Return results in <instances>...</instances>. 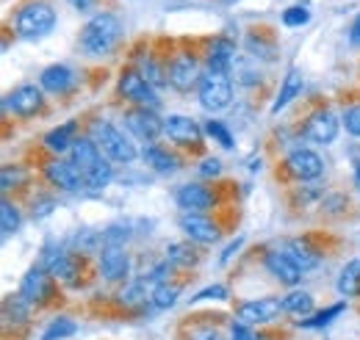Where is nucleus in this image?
Instances as JSON below:
<instances>
[{
	"instance_id": "obj_1",
	"label": "nucleus",
	"mask_w": 360,
	"mask_h": 340,
	"mask_svg": "<svg viewBox=\"0 0 360 340\" xmlns=\"http://www.w3.org/2000/svg\"><path fill=\"white\" fill-rule=\"evenodd\" d=\"M120 37H122L120 17H114L108 11H100L81 28V50L86 55H105L117 47Z\"/></svg>"
},
{
	"instance_id": "obj_2",
	"label": "nucleus",
	"mask_w": 360,
	"mask_h": 340,
	"mask_svg": "<svg viewBox=\"0 0 360 340\" xmlns=\"http://www.w3.org/2000/svg\"><path fill=\"white\" fill-rule=\"evenodd\" d=\"M14 28L22 39H42L56 28V11L45 0H31L17 11Z\"/></svg>"
},
{
	"instance_id": "obj_3",
	"label": "nucleus",
	"mask_w": 360,
	"mask_h": 340,
	"mask_svg": "<svg viewBox=\"0 0 360 340\" xmlns=\"http://www.w3.org/2000/svg\"><path fill=\"white\" fill-rule=\"evenodd\" d=\"M89 138L117 164H134L136 155H139L136 147L131 144V138H125L122 130L117 128V125H111V122H105V119H97L91 125Z\"/></svg>"
},
{
	"instance_id": "obj_4",
	"label": "nucleus",
	"mask_w": 360,
	"mask_h": 340,
	"mask_svg": "<svg viewBox=\"0 0 360 340\" xmlns=\"http://www.w3.org/2000/svg\"><path fill=\"white\" fill-rule=\"evenodd\" d=\"M197 91H200V105L205 111H211V114L225 111L233 103V86H230L227 75H222V72H205L200 78Z\"/></svg>"
},
{
	"instance_id": "obj_5",
	"label": "nucleus",
	"mask_w": 360,
	"mask_h": 340,
	"mask_svg": "<svg viewBox=\"0 0 360 340\" xmlns=\"http://www.w3.org/2000/svg\"><path fill=\"white\" fill-rule=\"evenodd\" d=\"M283 313V301L274 296H264V299H250L244 304H238L236 310V318L250 324V327H258V324H269L277 315Z\"/></svg>"
},
{
	"instance_id": "obj_6",
	"label": "nucleus",
	"mask_w": 360,
	"mask_h": 340,
	"mask_svg": "<svg viewBox=\"0 0 360 340\" xmlns=\"http://www.w3.org/2000/svg\"><path fill=\"white\" fill-rule=\"evenodd\" d=\"M120 91H122L125 100L136 103L139 108H150V111L158 108V94L153 91V86L147 84V81L141 78V72H136V70L122 72V78H120Z\"/></svg>"
},
{
	"instance_id": "obj_7",
	"label": "nucleus",
	"mask_w": 360,
	"mask_h": 340,
	"mask_svg": "<svg viewBox=\"0 0 360 340\" xmlns=\"http://www.w3.org/2000/svg\"><path fill=\"white\" fill-rule=\"evenodd\" d=\"M180 230L194 244H217L219 241V227L205 213H183L180 216Z\"/></svg>"
},
{
	"instance_id": "obj_8",
	"label": "nucleus",
	"mask_w": 360,
	"mask_h": 340,
	"mask_svg": "<svg viewBox=\"0 0 360 340\" xmlns=\"http://www.w3.org/2000/svg\"><path fill=\"white\" fill-rule=\"evenodd\" d=\"M125 128L131 130L136 138H141V141H155L164 133V122L150 108H134V111L125 114Z\"/></svg>"
},
{
	"instance_id": "obj_9",
	"label": "nucleus",
	"mask_w": 360,
	"mask_h": 340,
	"mask_svg": "<svg viewBox=\"0 0 360 340\" xmlns=\"http://www.w3.org/2000/svg\"><path fill=\"white\" fill-rule=\"evenodd\" d=\"M6 105H8V108L17 114V117H34V114H39V111H42L45 97H42V89H39V86L22 84V86H17V89L8 94Z\"/></svg>"
},
{
	"instance_id": "obj_10",
	"label": "nucleus",
	"mask_w": 360,
	"mask_h": 340,
	"mask_svg": "<svg viewBox=\"0 0 360 340\" xmlns=\"http://www.w3.org/2000/svg\"><path fill=\"white\" fill-rule=\"evenodd\" d=\"M100 274L108 282H122L131 274V257L122 247H103L100 249Z\"/></svg>"
},
{
	"instance_id": "obj_11",
	"label": "nucleus",
	"mask_w": 360,
	"mask_h": 340,
	"mask_svg": "<svg viewBox=\"0 0 360 340\" xmlns=\"http://www.w3.org/2000/svg\"><path fill=\"white\" fill-rule=\"evenodd\" d=\"M164 133L169 136V141H175L180 147H197V144L202 141L200 125H197L191 117H180V114L164 119Z\"/></svg>"
},
{
	"instance_id": "obj_12",
	"label": "nucleus",
	"mask_w": 360,
	"mask_h": 340,
	"mask_svg": "<svg viewBox=\"0 0 360 340\" xmlns=\"http://www.w3.org/2000/svg\"><path fill=\"white\" fill-rule=\"evenodd\" d=\"M200 70H197V61L194 55H186L180 53L172 58L169 64V84L175 86L178 91H191V86H200Z\"/></svg>"
},
{
	"instance_id": "obj_13",
	"label": "nucleus",
	"mask_w": 360,
	"mask_h": 340,
	"mask_svg": "<svg viewBox=\"0 0 360 340\" xmlns=\"http://www.w3.org/2000/svg\"><path fill=\"white\" fill-rule=\"evenodd\" d=\"M305 136L316 141V144H333L335 141V136H338V119H335V114L333 111H316L308 117V122H305Z\"/></svg>"
},
{
	"instance_id": "obj_14",
	"label": "nucleus",
	"mask_w": 360,
	"mask_h": 340,
	"mask_svg": "<svg viewBox=\"0 0 360 340\" xmlns=\"http://www.w3.org/2000/svg\"><path fill=\"white\" fill-rule=\"evenodd\" d=\"M285 166H288V171H291L297 180H316V177H321V171H324V161L316 155L314 150H294V152L285 158Z\"/></svg>"
},
{
	"instance_id": "obj_15",
	"label": "nucleus",
	"mask_w": 360,
	"mask_h": 340,
	"mask_svg": "<svg viewBox=\"0 0 360 340\" xmlns=\"http://www.w3.org/2000/svg\"><path fill=\"white\" fill-rule=\"evenodd\" d=\"M47 180L64 191H81L84 185V174L78 171V166L72 161H50L45 166Z\"/></svg>"
},
{
	"instance_id": "obj_16",
	"label": "nucleus",
	"mask_w": 360,
	"mask_h": 340,
	"mask_svg": "<svg viewBox=\"0 0 360 340\" xmlns=\"http://www.w3.org/2000/svg\"><path fill=\"white\" fill-rule=\"evenodd\" d=\"M175 200H178V205L186 213H202L214 205V194H211L205 185H200V183L180 185L178 194H175Z\"/></svg>"
},
{
	"instance_id": "obj_17",
	"label": "nucleus",
	"mask_w": 360,
	"mask_h": 340,
	"mask_svg": "<svg viewBox=\"0 0 360 340\" xmlns=\"http://www.w3.org/2000/svg\"><path fill=\"white\" fill-rule=\"evenodd\" d=\"M285 255L291 257V263L305 274V271H314L316 266L321 263V255L316 252L314 247L308 244V241H302V238H291V241H283V247H280Z\"/></svg>"
},
{
	"instance_id": "obj_18",
	"label": "nucleus",
	"mask_w": 360,
	"mask_h": 340,
	"mask_svg": "<svg viewBox=\"0 0 360 340\" xmlns=\"http://www.w3.org/2000/svg\"><path fill=\"white\" fill-rule=\"evenodd\" d=\"M47 294H50V282H47V271L42 266H34L28 268V274L22 277V285H20V296L31 304L37 301H45Z\"/></svg>"
},
{
	"instance_id": "obj_19",
	"label": "nucleus",
	"mask_w": 360,
	"mask_h": 340,
	"mask_svg": "<svg viewBox=\"0 0 360 340\" xmlns=\"http://www.w3.org/2000/svg\"><path fill=\"white\" fill-rule=\"evenodd\" d=\"M266 268H269L271 277L280 280L283 285H297L302 280V271L291 263V257L285 255L283 249H274V252L266 255Z\"/></svg>"
},
{
	"instance_id": "obj_20",
	"label": "nucleus",
	"mask_w": 360,
	"mask_h": 340,
	"mask_svg": "<svg viewBox=\"0 0 360 340\" xmlns=\"http://www.w3.org/2000/svg\"><path fill=\"white\" fill-rule=\"evenodd\" d=\"M45 271L56 280H64V282H72L78 277V257L70 255V252H47L45 255Z\"/></svg>"
},
{
	"instance_id": "obj_21",
	"label": "nucleus",
	"mask_w": 360,
	"mask_h": 340,
	"mask_svg": "<svg viewBox=\"0 0 360 340\" xmlns=\"http://www.w3.org/2000/svg\"><path fill=\"white\" fill-rule=\"evenodd\" d=\"M39 86L50 94H64L75 86V72L67 64H53L39 75Z\"/></svg>"
},
{
	"instance_id": "obj_22",
	"label": "nucleus",
	"mask_w": 360,
	"mask_h": 340,
	"mask_svg": "<svg viewBox=\"0 0 360 340\" xmlns=\"http://www.w3.org/2000/svg\"><path fill=\"white\" fill-rule=\"evenodd\" d=\"M105 158H103V150L91 141V138H78L75 144H72V164L78 166V171L86 177L97 164H103Z\"/></svg>"
},
{
	"instance_id": "obj_23",
	"label": "nucleus",
	"mask_w": 360,
	"mask_h": 340,
	"mask_svg": "<svg viewBox=\"0 0 360 340\" xmlns=\"http://www.w3.org/2000/svg\"><path fill=\"white\" fill-rule=\"evenodd\" d=\"M236 58H238L236 55V44L230 42V39H217V42L211 44V53H208V72L227 75L233 70Z\"/></svg>"
},
{
	"instance_id": "obj_24",
	"label": "nucleus",
	"mask_w": 360,
	"mask_h": 340,
	"mask_svg": "<svg viewBox=\"0 0 360 340\" xmlns=\"http://www.w3.org/2000/svg\"><path fill=\"white\" fill-rule=\"evenodd\" d=\"M141 158H144V164H147L150 169L161 171V174H172V171H178V158H175L169 150L158 147V144H147L144 152H141Z\"/></svg>"
},
{
	"instance_id": "obj_25",
	"label": "nucleus",
	"mask_w": 360,
	"mask_h": 340,
	"mask_svg": "<svg viewBox=\"0 0 360 340\" xmlns=\"http://www.w3.org/2000/svg\"><path fill=\"white\" fill-rule=\"evenodd\" d=\"M75 133H78V125L75 122H64L61 128H53L50 133L45 136V147L50 152H67V150H72V144L78 141L75 138Z\"/></svg>"
},
{
	"instance_id": "obj_26",
	"label": "nucleus",
	"mask_w": 360,
	"mask_h": 340,
	"mask_svg": "<svg viewBox=\"0 0 360 340\" xmlns=\"http://www.w3.org/2000/svg\"><path fill=\"white\" fill-rule=\"evenodd\" d=\"M300 91H302V75H300V70H291V72L285 75L283 86H280V94H277V100H274V105H271V114H280Z\"/></svg>"
},
{
	"instance_id": "obj_27",
	"label": "nucleus",
	"mask_w": 360,
	"mask_h": 340,
	"mask_svg": "<svg viewBox=\"0 0 360 340\" xmlns=\"http://www.w3.org/2000/svg\"><path fill=\"white\" fill-rule=\"evenodd\" d=\"M283 313L297 315V318H308L314 313V296L308 291H291L288 296H283Z\"/></svg>"
},
{
	"instance_id": "obj_28",
	"label": "nucleus",
	"mask_w": 360,
	"mask_h": 340,
	"mask_svg": "<svg viewBox=\"0 0 360 340\" xmlns=\"http://www.w3.org/2000/svg\"><path fill=\"white\" fill-rule=\"evenodd\" d=\"M338 294L341 296H358L360 294V260H349L338 274Z\"/></svg>"
},
{
	"instance_id": "obj_29",
	"label": "nucleus",
	"mask_w": 360,
	"mask_h": 340,
	"mask_svg": "<svg viewBox=\"0 0 360 340\" xmlns=\"http://www.w3.org/2000/svg\"><path fill=\"white\" fill-rule=\"evenodd\" d=\"M150 299H153V304H155L158 310H169V307H175V304H178L180 285H175V282H161V285H155V288H153Z\"/></svg>"
},
{
	"instance_id": "obj_30",
	"label": "nucleus",
	"mask_w": 360,
	"mask_h": 340,
	"mask_svg": "<svg viewBox=\"0 0 360 340\" xmlns=\"http://www.w3.org/2000/svg\"><path fill=\"white\" fill-rule=\"evenodd\" d=\"M111 180H114V166H111L108 161H103V164H97V166L84 177V185H86L89 191H103Z\"/></svg>"
},
{
	"instance_id": "obj_31",
	"label": "nucleus",
	"mask_w": 360,
	"mask_h": 340,
	"mask_svg": "<svg viewBox=\"0 0 360 340\" xmlns=\"http://www.w3.org/2000/svg\"><path fill=\"white\" fill-rule=\"evenodd\" d=\"M0 230H3V238H11L20 230V211L8 200L0 202Z\"/></svg>"
},
{
	"instance_id": "obj_32",
	"label": "nucleus",
	"mask_w": 360,
	"mask_h": 340,
	"mask_svg": "<svg viewBox=\"0 0 360 340\" xmlns=\"http://www.w3.org/2000/svg\"><path fill=\"white\" fill-rule=\"evenodd\" d=\"M167 260L172 263V266H183V268H188V266H194L200 255L191 249V244H169L167 247Z\"/></svg>"
},
{
	"instance_id": "obj_33",
	"label": "nucleus",
	"mask_w": 360,
	"mask_h": 340,
	"mask_svg": "<svg viewBox=\"0 0 360 340\" xmlns=\"http://www.w3.org/2000/svg\"><path fill=\"white\" fill-rule=\"evenodd\" d=\"M344 301L341 304H333L330 310H324V313H316V315H311V318H305V321H300V327H305V329H324L333 318H338L341 313H344Z\"/></svg>"
},
{
	"instance_id": "obj_34",
	"label": "nucleus",
	"mask_w": 360,
	"mask_h": 340,
	"mask_svg": "<svg viewBox=\"0 0 360 340\" xmlns=\"http://www.w3.org/2000/svg\"><path fill=\"white\" fill-rule=\"evenodd\" d=\"M75 332H78L75 321H70V318H56V321H50V327L45 329L42 340H64V338H72Z\"/></svg>"
},
{
	"instance_id": "obj_35",
	"label": "nucleus",
	"mask_w": 360,
	"mask_h": 340,
	"mask_svg": "<svg viewBox=\"0 0 360 340\" xmlns=\"http://www.w3.org/2000/svg\"><path fill=\"white\" fill-rule=\"evenodd\" d=\"M205 133L219 144V147H225L230 150L233 147V136H230V130L225 128V122H219V119H211V122H205Z\"/></svg>"
},
{
	"instance_id": "obj_36",
	"label": "nucleus",
	"mask_w": 360,
	"mask_h": 340,
	"mask_svg": "<svg viewBox=\"0 0 360 340\" xmlns=\"http://www.w3.org/2000/svg\"><path fill=\"white\" fill-rule=\"evenodd\" d=\"M25 171L20 169V166H3V174H0V185H3V191H11V188H17V185H22L25 183Z\"/></svg>"
},
{
	"instance_id": "obj_37",
	"label": "nucleus",
	"mask_w": 360,
	"mask_h": 340,
	"mask_svg": "<svg viewBox=\"0 0 360 340\" xmlns=\"http://www.w3.org/2000/svg\"><path fill=\"white\" fill-rule=\"evenodd\" d=\"M308 20H311V11H308L305 6H291V8L283 11V22H285L288 28H300V25H305Z\"/></svg>"
},
{
	"instance_id": "obj_38",
	"label": "nucleus",
	"mask_w": 360,
	"mask_h": 340,
	"mask_svg": "<svg viewBox=\"0 0 360 340\" xmlns=\"http://www.w3.org/2000/svg\"><path fill=\"white\" fill-rule=\"evenodd\" d=\"M141 78L147 81L150 86H161L164 84V75H161V70L155 67V61H150V58H144L141 61Z\"/></svg>"
},
{
	"instance_id": "obj_39",
	"label": "nucleus",
	"mask_w": 360,
	"mask_h": 340,
	"mask_svg": "<svg viewBox=\"0 0 360 340\" xmlns=\"http://www.w3.org/2000/svg\"><path fill=\"white\" fill-rule=\"evenodd\" d=\"M344 128H347L349 136L360 138V103L352 105V108H347V114H344Z\"/></svg>"
},
{
	"instance_id": "obj_40",
	"label": "nucleus",
	"mask_w": 360,
	"mask_h": 340,
	"mask_svg": "<svg viewBox=\"0 0 360 340\" xmlns=\"http://www.w3.org/2000/svg\"><path fill=\"white\" fill-rule=\"evenodd\" d=\"M202 299H217V301H222V299H227V288L225 285H211V288L200 291V294L194 296V301H202Z\"/></svg>"
},
{
	"instance_id": "obj_41",
	"label": "nucleus",
	"mask_w": 360,
	"mask_h": 340,
	"mask_svg": "<svg viewBox=\"0 0 360 340\" xmlns=\"http://www.w3.org/2000/svg\"><path fill=\"white\" fill-rule=\"evenodd\" d=\"M200 174H202V177H219V174H222V164H219L217 158H205L202 166H200Z\"/></svg>"
},
{
	"instance_id": "obj_42",
	"label": "nucleus",
	"mask_w": 360,
	"mask_h": 340,
	"mask_svg": "<svg viewBox=\"0 0 360 340\" xmlns=\"http://www.w3.org/2000/svg\"><path fill=\"white\" fill-rule=\"evenodd\" d=\"M247 47H250V53H264V58H271V53H274V50H271V44H266L261 37H258V39H255V37H250V39H247Z\"/></svg>"
},
{
	"instance_id": "obj_43",
	"label": "nucleus",
	"mask_w": 360,
	"mask_h": 340,
	"mask_svg": "<svg viewBox=\"0 0 360 340\" xmlns=\"http://www.w3.org/2000/svg\"><path fill=\"white\" fill-rule=\"evenodd\" d=\"M255 335L250 332V324H244V321H236L233 324V340H252Z\"/></svg>"
},
{
	"instance_id": "obj_44",
	"label": "nucleus",
	"mask_w": 360,
	"mask_h": 340,
	"mask_svg": "<svg viewBox=\"0 0 360 340\" xmlns=\"http://www.w3.org/2000/svg\"><path fill=\"white\" fill-rule=\"evenodd\" d=\"M53 205H56L53 200H42L39 205L34 202V216H37V218H45V216H50V211H53Z\"/></svg>"
},
{
	"instance_id": "obj_45",
	"label": "nucleus",
	"mask_w": 360,
	"mask_h": 340,
	"mask_svg": "<svg viewBox=\"0 0 360 340\" xmlns=\"http://www.w3.org/2000/svg\"><path fill=\"white\" fill-rule=\"evenodd\" d=\"M72 8H78V11H91L94 6H97V0H67Z\"/></svg>"
},
{
	"instance_id": "obj_46",
	"label": "nucleus",
	"mask_w": 360,
	"mask_h": 340,
	"mask_svg": "<svg viewBox=\"0 0 360 340\" xmlns=\"http://www.w3.org/2000/svg\"><path fill=\"white\" fill-rule=\"evenodd\" d=\"M349 42L360 44V14L355 17V22H352V28H349Z\"/></svg>"
},
{
	"instance_id": "obj_47",
	"label": "nucleus",
	"mask_w": 360,
	"mask_h": 340,
	"mask_svg": "<svg viewBox=\"0 0 360 340\" xmlns=\"http://www.w3.org/2000/svg\"><path fill=\"white\" fill-rule=\"evenodd\" d=\"M238 247H241V238H238V241H233V244H230V247H227V249H225V255H222V263H227V260H230V257H233V252H236V249H238Z\"/></svg>"
},
{
	"instance_id": "obj_48",
	"label": "nucleus",
	"mask_w": 360,
	"mask_h": 340,
	"mask_svg": "<svg viewBox=\"0 0 360 340\" xmlns=\"http://www.w3.org/2000/svg\"><path fill=\"white\" fill-rule=\"evenodd\" d=\"M197 340H222V338H219L217 332H211V329H208V332H197Z\"/></svg>"
},
{
	"instance_id": "obj_49",
	"label": "nucleus",
	"mask_w": 360,
	"mask_h": 340,
	"mask_svg": "<svg viewBox=\"0 0 360 340\" xmlns=\"http://www.w3.org/2000/svg\"><path fill=\"white\" fill-rule=\"evenodd\" d=\"M252 340H266V338H252Z\"/></svg>"
},
{
	"instance_id": "obj_50",
	"label": "nucleus",
	"mask_w": 360,
	"mask_h": 340,
	"mask_svg": "<svg viewBox=\"0 0 360 340\" xmlns=\"http://www.w3.org/2000/svg\"><path fill=\"white\" fill-rule=\"evenodd\" d=\"M358 180H360V166H358Z\"/></svg>"
},
{
	"instance_id": "obj_51",
	"label": "nucleus",
	"mask_w": 360,
	"mask_h": 340,
	"mask_svg": "<svg viewBox=\"0 0 360 340\" xmlns=\"http://www.w3.org/2000/svg\"><path fill=\"white\" fill-rule=\"evenodd\" d=\"M225 3H233V0H225Z\"/></svg>"
}]
</instances>
